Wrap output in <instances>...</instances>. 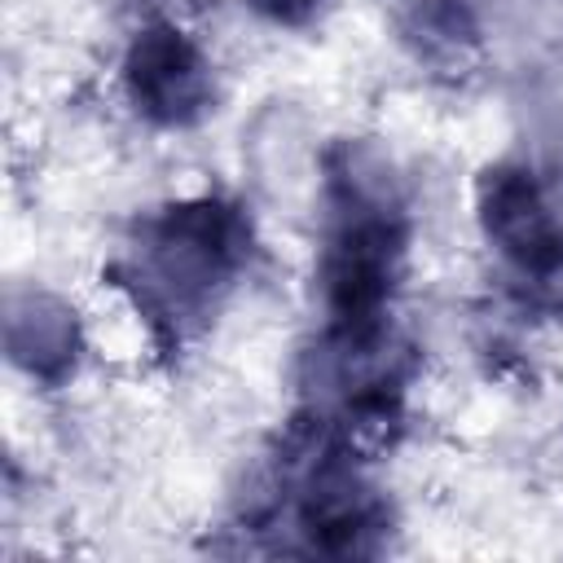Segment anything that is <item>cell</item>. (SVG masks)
<instances>
[{"instance_id": "2", "label": "cell", "mask_w": 563, "mask_h": 563, "mask_svg": "<svg viewBox=\"0 0 563 563\" xmlns=\"http://www.w3.org/2000/svg\"><path fill=\"white\" fill-rule=\"evenodd\" d=\"M479 220L488 242L528 277H545L563 264V220L545 202L541 185L523 167H501L484 180Z\"/></svg>"}, {"instance_id": "1", "label": "cell", "mask_w": 563, "mask_h": 563, "mask_svg": "<svg viewBox=\"0 0 563 563\" xmlns=\"http://www.w3.org/2000/svg\"><path fill=\"white\" fill-rule=\"evenodd\" d=\"M123 88L136 114H145L150 123L185 128L211 101V66L180 26L154 22L128 48Z\"/></svg>"}, {"instance_id": "3", "label": "cell", "mask_w": 563, "mask_h": 563, "mask_svg": "<svg viewBox=\"0 0 563 563\" xmlns=\"http://www.w3.org/2000/svg\"><path fill=\"white\" fill-rule=\"evenodd\" d=\"M260 13H268L273 22H303V18H312L317 13V4L321 0H251Z\"/></svg>"}]
</instances>
